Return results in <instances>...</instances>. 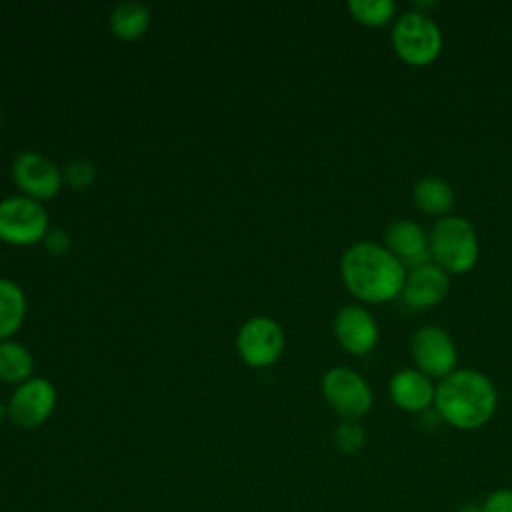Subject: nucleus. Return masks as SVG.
<instances>
[{
    "mask_svg": "<svg viewBox=\"0 0 512 512\" xmlns=\"http://www.w3.org/2000/svg\"><path fill=\"white\" fill-rule=\"evenodd\" d=\"M416 368L428 378H446L458 368V352L452 336L440 326H420L410 340Z\"/></svg>",
    "mask_w": 512,
    "mask_h": 512,
    "instance_id": "0eeeda50",
    "label": "nucleus"
},
{
    "mask_svg": "<svg viewBox=\"0 0 512 512\" xmlns=\"http://www.w3.org/2000/svg\"><path fill=\"white\" fill-rule=\"evenodd\" d=\"M320 386L326 402L342 420H360L372 408V388L348 366L330 368Z\"/></svg>",
    "mask_w": 512,
    "mask_h": 512,
    "instance_id": "39448f33",
    "label": "nucleus"
},
{
    "mask_svg": "<svg viewBox=\"0 0 512 512\" xmlns=\"http://www.w3.org/2000/svg\"><path fill=\"white\" fill-rule=\"evenodd\" d=\"M68 176H70V182L80 186V184H86L92 180V168L86 162H74L68 168Z\"/></svg>",
    "mask_w": 512,
    "mask_h": 512,
    "instance_id": "4be33fe9",
    "label": "nucleus"
},
{
    "mask_svg": "<svg viewBox=\"0 0 512 512\" xmlns=\"http://www.w3.org/2000/svg\"><path fill=\"white\" fill-rule=\"evenodd\" d=\"M334 448L342 454L358 452L366 442V430L358 420H342L332 434Z\"/></svg>",
    "mask_w": 512,
    "mask_h": 512,
    "instance_id": "aec40b11",
    "label": "nucleus"
},
{
    "mask_svg": "<svg viewBox=\"0 0 512 512\" xmlns=\"http://www.w3.org/2000/svg\"><path fill=\"white\" fill-rule=\"evenodd\" d=\"M414 204L430 216H448L454 206L452 186L438 176H424L412 188Z\"/></svg>",
    "mask_w": 512,
    "mask_h": 512,
    "instance_id": "2eb2a0df",
    "label": "nucleus"
},
{
    "mask_svg": "<svg viewBox=\"0 0 512 512\" xmlns=\"http://www.w3.org/2000/svg\"><path fill=\"white\" fill-rule=\"evenodd\" d=\"M150 26V10L140 2H122L110 14L114 36L124 40L140 38Z\"/></svg>",
    "mask_w": 512,
    "mask_h": 512,
    "instance_id": "f3484780",
    "label": "nucleus"
},
{
    "mask_svg": "<svg viewBox=\"0 0 512 512\" xmlns=\"http://www.w3.org/2000/svg\"><path fill=\"white\" fill-rule=\"evenodd\" d=\"M32 372V356L26 346L10 340L0 342V378L6 382H26Z\"/></svg>",
    "mask_w": 512,
    "mask_h": 512,
    "instance_id": "a211bd4d",
    "label": "nucleus"
},
{
    "mask_svg": "<svg viewBox=\"0 0 512 512\" xmlns=\"http://www.w3.org/2000/svg\"><path fill=\"white\" fill-rule=\"evenodd\" d=\"M56 406V388L46 378H28L8 402V416L22 428L40 426Z\"/></svg>",
    "mask_w": 512,
    "mask_h": 512,
    "instance_id": "1a4fd4ad",
    "label": "nucleus"
},
{
    "mask_svg": "<svg viewBox=\"0 0 512 512\" xmlns=\"http://www.w3.org/2000/svg\"><path fill=\"white\" fill-rule=\"evenodd\" d=\"M458 512H482V508H480V506L470 504V506H464V508H462V510H458Z\"/></svg>",
    "mask_w": 512,
    "mask_h": 512,
    "instance_id": "5701e85b",
    "label": "nucleus"
},
{
    "mask_svg": "<svg viewBox=\"0 0 512 512\" xmlns=\"http://www.w3.org/2000/svg\"><path fill=\"white\" fill-rule=\"evenodd\" d=\"M24 316L26 296L22 288L8 278H0V342L20 328Z\"/></svg>",
    "mask_w": 512,
    "mask_h": 512,
    "instance_id": "dca6fc26",
    "label": "nucleus"
},
{
    "mask_svg": "<svg viewBox=\"0 0 512 512\" xmlns=\"http://www.w3.org/2000/svg\"><path fill=\"white\" fill-rule=\"evenodd\" d=\"M388 394L396 408L422 414L434 406L436 386L432 384V378L422 374L418 368H404L390 378Z\"/></svg>",
    "mask_w": 512,
    "mask_h": 512,
    "instance_id": "4468645a",
    "label": "nucleus"
},
{
    "mask_svg": "<svg viewBox=\"0 0 512 512\" xmlns=\"http://www.w3.org/2000/svg\"><path fill=\"white\" fill-rule=\"evenodd\" d=\"M0 126H2V118H0Z\"/></svg>",
    "mask_w": 512,
    "mask_h": 512,
    "instance_id": "b1692460",
    "label": "nucleus"
},
{
    "mask_svg": "<svg viewBox=\"0 0 512 512\" xmlns=\"http://www.w3.org/2000/svg\"><path fill=\"white\" fill-rule=\"evenodd\" d=\"M12 176L18 188L34 200H48L56 196L62 186L58 166L38 152H20L12 162Z\"/></svg>",
    "mask_w": 512,
    "mask_h": 512,
    "instance_id": "9d476101",
    "label": "nucleus"
},
{
    "mask_svg": "<svg viewBox=\"0 0 512 512\" xmlns=\"http://www.w3.org/2000/svg\"><path fill=\"white\" fill-rule=\"evenodd\" d=\"M428 244L430 260L448 274H466L478 262V236L464 216L448 214L438 218L428 232Z\"/></svg>",
    "mask_w": 512,
    "mask_h": 512,
    "instance_id": "7ed1b4c3",
    "label": "nucleus"
},
{
    "mask_svg": "<svg viewBox=\"0 0 512 512\" xmlns=\"http://www.w3.org/2000/svg\"><path fill=\"white\" fill-rule=\"evenodd\" d=\"M348 10L364 26H382L396 14V4L392 0H350Z\"/></svg>",
    "mask_w": 512,
    "mask_h": 512,
    "instance_id": "6ab92c4d",
    "label": "nucleus"
},
{
    "mask_svg": "<svg viewBox=\"0 0 512 512\" xmlns=\"http://www.w3.org/2000/svg\"><path fill=\"white\" fill-rule=\"evenodd\" d=\"M378 324L374 316L356 304L344 306L334 316V336L352 356H366L378 344Z\"/></svg>",
    "mask_w": 512,
    "mask_h": 512,
    "instance_id": "f8f14e48",
    "label": "nucleus"
},
{
    "mask_svg": "<svg viewBox=\"0 0 512 512\" xmlns=\"http://www.w3.org/2000/svg\"><path fill=\"white\" fill-rule=\"evenodd\" d=\"M384 246L408 270L424 262H430L428 234L410 218H398L388 224L384 232Z\"/></svg>",
    "mask_w": 512,
    "mask_h": 512,
    "instance_id": "ddd939ff",
    "label": "nucleus"
},
{
    "mask_svg": "<svg viewBox=\"0 0 512 512\" xmlns=\"http://www.w3.org/2000/svg\"><path fill=\"white\" fill-rule=\"evenodd\" d=\"M236 346L248 366L264 368L280 358L284 350V332L276 320L256 316L242 324Z\"/></svg>",
    "mask_w": 512,
    "mask_h": 512,
    "instance_id": "6e6552de",
    "label": "nucleus"
},
{
    "mask_svg": "<svg viewBox=\"0 0 512 512\" xmlns=\"http://www.w3.org/2000/svg\"><path fill=\"white\" fill-rule=\"evenodd\" d=\"M482 512H512V488H498L488 494Z\"/></svg>",
    "mask_w": 512,
    "mask_h": 512,
    "instance_id": "412c9836",
    "label": "nucleus"
},
{
    "mask_svg": "<svg viewBox=\"0 0 512 512\" xmlns=\"http://www.w3.org/2000/svg\"><path fill=\"white\" fill-rule=\"evenodd\" d=\"M48 214L38 200L12 196L0 202V238L10 244L28 246L44 238Z\"/></svg>",
    "mask_w": 512,
    "mask_h": 512,
    "instance_id": "423d86ee",
    "label": "nucleus"
},
{
    "mask_svg": "<svg viewBox=\"0 0 512 512\" xmlns=\"http://www.w3.org/2000/svg\"><path fill=\"white\" fill-rule=\"evenodd\" d=\"M448 290L450 274L430 260L406 270L400 296L408 308L428 310L438 306L448 296Z\"/></svg>",
    "mask_w": 512,
    "mask_h": 512,
    "instance_id": "9b49d317",
    "label": "nucleus"
},
{
    "mask_svg": "<svg viewBox=\"0 0 512 512\" xmlns=\"http://www.w3.org/2000/svg\"><path fill=\"white\" fill-rule=\"evenodd\" d=\"M390 42L402 62L428 66L442 50V32L426 12L408 10L394 20Z\"/></svg>",
    "mask_w": 512,
    "mask_h": 512,
    "instance_id": "20e7f679",
    "label": "nucleus"
},
{
    "mask_svg": "<svg viewBox=\"0 0 512 512\" xmlns=\"http://www.w3.org/2000/svg\"><path fill=\"white\" fill-rule=\"evenodd\" d=\"M496 406V386L474 368H456L436 384L434 410L456 430L482 428L494 416Z\"/></svg>",
    "mask_w": 512,
    "mask_h": 512,
    "instance_id": "f03ea898",
    "label": "nucleus"
},
{
    "mask_svg": "<svg viewBox=\"0 0 512 512\" xmlns=\"http://www.w3.org/2000/svg\"><path fill=\"white\" fill-rule=\"evenodd\" d=\"M342 282L360 302L380 304L400 296L406 268L384 246L370 240L354 242L340 260Z\"/></svg>",
    "mask_w": 512,
    "mask_h": 512,
    "instance_id": "f257e3e1",
    "label": "nucleus"
}]
</instances>
